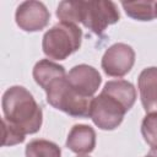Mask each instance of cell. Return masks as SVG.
I'll use <instances>...</instances> for the list:
<instances>
[{"label":"cell","instance_id":"obj_1","mask_svg":"<svg viewBox=\"0 0 157 157\" xmlns=\"http://www.w3.org/2000/svg\"><path fill=\"white\" fill-rule=\"evenodd\" d=\"M60 22L82 23L96 34H102L104 29L119 21L120 13L113 1H61L56 9Z\"/></svg>","mask_w":157,"mask_h":157},{"label":"cell","instance_id":"obj_2","mask_svg":"<svg viewBox=\"0 0 157 157\" xmlns=\"http://www.w3.org/2000/svg\"><path fill=\"white\" fill-rule=\"evenodd\" d=\"M4 118L18 126L26 135L37 132L43 121L42 108L22 86L7 88L2 96Z\"/></svg>","mask_w":157,"mask_h":157},{"label":"cell","instance_id":"obj_3","mask_svg":"<svg viewBox=\"0 0 157 157\" xmlns=\"http://www.w3.org/2000/svg\"><path fill=\"white\" fill-rule=\"evenodd\" d=\"M82 31L75 23L59 22L43 36V53L54 60H64L81 47Z\"/></svg>","mask_w":157,"mask_h":157},{"label":"cell","instance_id":"obj_4","mask_svg":"<svg viewBox=\"0 0 157 157\" xmlns=\"http://www.w3.org/2000/svg\"><path fill=\"white\" fill-rule=\"evenodd\" d=\"M47 92V102L71 117L87 118L91 113L92 98L85 97L76 92L67 82L66 76L53 82Z\"/></svg>","mask_w":157,"mask_h":157},{"label":"cell","instance_id":"obj_5","mask_svg":"<svg viewBox=\"0 0 157 157\" xmlns=\"http://www.w3.org/2000/svg\"><path fill=\"white\" fill-rule=\"evenodd\" d=\"M125 113V108L117 99L102 91L92 99L90 118L99 129L114 130L121 124Z\"/></svg>","mask_w":157,"mask_h":157},{"label":"cell","instance_id":"obj_6","mask_svg":"<svg viewBox=\"0 0 157 157\" xmlns=\"http://www.w3.org/2000/svg\"><path fill=\"white\" fill-rule=\"evenodd\" d=\"M134 63V49L125 43H115L105 50L102 58V69L108 76L121 77L132 69Z\"/></svg>","mask_w":157,"mask_h":157},{"label":"cell","instance_id":"obj_7","mask_svg":"<svg viewBox=\"0 0 157 157\" xmlns=\"http://www.w3.org/2000/svg\"><path fill=\"white\" fill-rule=\"evenodd\" d=\"M15 20L17 26L26 32H37L47 27L50 13L40 1H25L18 5Z\"/></svg>","mask_w":157,"mask_h":157},{"label":"cell","instance_id":"obj_8","mask_svg":"<svg viewBox=\"0 0 157 157\" xmlns=\"http://www.w3.org/2000/svg\"><path fill=\"white\" fill-rule=\"evenodd\" d=\"M69 85L80 94L92 98L99 88L102 77L99 72L90 65L81 64L74 66L66 75Z\"/></svg>","mask_w":157,"mask_h":157},{"label":"cell","instance_id":"obj_9","mask_svg":"<svg viewBox=\"0 0 157 157\" xmlns=\"http://www.w3.org/2000/svg\"><path fill=\"white\" fill-rule=\"evenodd\" d=\"M137 86L144 109L147 113H157V67L144 69L139 75Z\"/></svg>","mask_w":157,"mask_h":157},{"label":"cell","instance_id":"obj_10","mask_svg":"<svg viewBox=\"0 0 157 157\" xmlns=\"http://www.w3.org/2000/svg\"><path fill=\"white\" fill-rule=\"evenodd\" d=\"M66 146L75 153H90L96 146V132L93 128L85 124L74 125L67 135Z\"/></svg>","mask_w":157,"mask_h":157},{"label":"cell","instance_id":"obj_11","mask_svg":"<svg viewBox=\"0 0 157 157\" xmlns=\"http://www.w3.org/2000/svg\"><path fill=\"white\" fill-rule=\"evenodd\" d=\"M65 76L66 72L64 66L48 59L39 60L33 67V78L37 82V85H39L44 91H47L53 82Z\"/></svg>","mask_w":157,"mask_h":157},{"label":"cell","instance_id":"obj_12","mask_svg":"<svg viewBox=\"0 0 157 157\" xmlns=\"http://www.w3.org/2000/svg\"><path fill=\"white\" fill-rule=\"evenodd\" d=\"M104 93L109 94L117 99L128 112L136 101V90L134 85L125 80H113L108 81L102 90Z\"/></svg>","mask_w":157,"mask_h":157},{"label":"cell","instance_id":"obj_13","mask_svg":"<svg viewBox=\"0 0 157 157\" xmlns=\"http://www.w3.org/2000/svg\"><path fill=\"white\" fill-rule=\"evenodd\" d=\"M126 15L139 21H151L156 17V1H123Z\"/></svg>","mask_w":157,"mask_h":157},{"label":"cell","instance_id":"obj_14","mask_svg":"<svg viewBox=\"0 0 157 157\" xmlns=\"http://www.w3.org/2000/svg\"><path fill=\"white\" fill-rule=\"evenodd\" d=\"M60 147L48 140H33L26 146V157H60Z\"/></svg>","mask_w":157,"mask_h":157},{"label":"cell","instance_id":"obj_15","mask_svg":"<svg viewBox=\"0 0 157 157\" xmlns=\"http://www.w3.org/2000/svg\"><path fill=\"white\" fill-rule=\"evenodd\" d=\"M26 134L15 124L2 118V146H13L25 141Z\"/></svg>","mask_w":157,"mask_h":157},{"label":"cell","instance_id":"obj_16","mask_svg":"<svg viewBox=\"0 0 157 157\" xmlns=\"http://www.w3.org/2000/svg\"><path fill=\"white\" fill-rule=\"evenodd\" d=\"M141 134L150 146H157V113H148L142 120Z\"/></svg>","mask_w":157,"mask_h":157},{"label":"cell","instance_id":"obj_17","mask_svg":"<svg viewBox=\"0 0 157 157\" xmlns=\"http://www.w3.org/2000/svg\"><path fill=\"white\" fill-rule=\"evenodd\" d=\"M148 155H151L152 157H157V146H153L151 150H150V153Z\"/></svg>","mask_w":157,"mask_h":157},{"label":"cell","instance_id":"obj_18","mask_svg":"<svg viewBox=\"0 0 157 157\" xmlns=\"http://www.w3.org/2000/svg\"><path fill=\"white\" fill-rule=\"evenodd\" d=\"M156 17H157V1H156Z\"/></svg>","mask_w":157,"mask_h":157},{"label":"cell","instance_id":"obj_19","mask_svg":"<svg viewBox=\"0 0 157 157\" xmlns=\"http://www.w3.org/2000/svg\"><path fill=\"white\" fill-rule=\"evenodd\" d=\"M145 157H152V156H151V155H147V156H145Z\"/></svg>","mask_w":157,"mask_h":157},{"label":"cell","instance_id":"obj_20","mask_svg":"<svg viewBox=\"0 0 157 157\" xmlns=\"http://www.w3.org/2000/svg\"><path fill=\"white\" fill-rule=\"evenodd\" d=\"M77 157H88V156H77Z\"/></svg>","mask_w":157,"mask_h":157}]
</instances>
